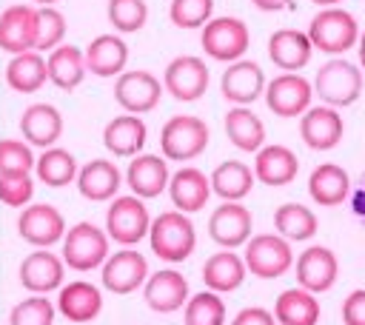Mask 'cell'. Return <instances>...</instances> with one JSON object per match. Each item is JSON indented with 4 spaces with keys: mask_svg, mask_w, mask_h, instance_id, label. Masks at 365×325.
I'll list each match as a JSON object with an SVG mask.
<instances>
[{
    "mask_svg": "<svg viewBox=\"0 0 365 325\" xmlns=\"http://www.w3.org/2000/svg\"><path fill=\"white\" fill-rule=\"evenodd\" d=\"M359 34L362 31H359L356 17L342 6L319 9L308 23V37H311L314 48L322 54H331V57H342L345 51L359 46Z\"/></svg>",
    "mask_w": 365,
    "mask_h": 325,
    "instance_id": "6da1fadb",
    "label": "cell"
},
{
    "mask_svg": "<svg viewBox=\"0 0 365 325\" xmlns=\"http://www.w3.org/2000/svg\"><path fill=\"white\" fill-rule=\"evenodd\" d=\"M365 86V74L362 66L345 60V57H331L328 63L319 66L317 77H314V94L334 108H345L354 105L362 94Z\"/></svg>",
    "mask_w": 365,
    "mask_h": 325,
    "instance_id": "7a4b0ae2",
    "label": "cell"
},
{
    "mask_svg": "<svg viewBox=\"0 0 365 325\" xmlns=\"http://www.w3.org/2000/svg\"><path fill=\"white\" fill-rule=\"evenodd\" d=\"M148 242H151V251L160 259H165V262H182V259L191 257V251L197 245L194 222L182 211H163L160 217L151 220Z\"/></svg>",
    "mask_w": 365,
    "mask_h": 325,
    "instance_id": "3957f363",
    "label": "cell"
},
{
    "mask_svg": "<svg viewBox=\"0 0 365 325\" xmlns=\"http://www.w3.org/2000/svg\"><path fill=\"white\" fill-rule=\"evenodd\" d=\"M208 145V125L200 117L191 114H174L165 120L163 131H160V148L165 160L174 162H188L194 157H200Z\"/></svg>",
    "mask_w": 365,
    "mask_h": 325,
    "instance_id": "277c9868",
    "label": "cell"
},
{
    "mask_svg": "<svg viewBox=\"0 0 365 325\" xmlns=\"http://www.w3.org/2000/svg\"><path fill=\"white\" fill-rule=\"evenodd\" d=\"M108 231L97 228L94 222H74L63 237V262L74 271H91L103 265L108 254Z\"/></svg>",
    "mask_w": 365,
    "mask_h": 325,
    "instance_id": "5b68a950",
    "label": "cell"
},
{
    "mask_svg": "<svg viewBox=\"0 0 365 325\" xmlns=\"http://www.w3.org/2000/svg\"><path fill=\"white\" fill-rule=\"evenodd\" d=\"M200 43L205 48V54L211 60H220V63H237L242 60V54L248 51L251 46V34H248V26L240 20V17H211L205 26H202V34H200Z\"/></svg>",
    "mask_w": 365,
    "mask_h": 325,
    "instance_id": "8992f818",
    "label": "cell"
},
{
    "mask_svg": "<svg viewBox=\"0 0 365 325\" xmlns=\"http://www.w3.org/2000/svg\"><path fill=\"white\" fill-rule=\"evenodd\" d=\"M242 259L254 277L277 279L294 265V251H291V242L279 234H257L245 242Z\"/></svg>",
    "mask_w": 365,
    "mask_h": 325,
    "instance_id": "52a82bcc",
    "label": "cell"
},
{
    "mask_svg": "<svg viewBox=\"0 0 365 325\" xmlns=\"http://www.w3.org/2000/svg\"><path fill=\"white\" fill-rule=\"evenodd\" d=\"M148 228H151V217H148L145 202L137 194L114 197V202L106 211V231L114 242L134 245L148 234Z\"/></svg>",
    "mask_w": 365,
    "mask_h": 325,
    "instance_id": "ba28073f",
    "label": "cell"
},
{
    "mask_svg": "<svg viewBox=\"0 0 365 325\" xmlns=\"http://www.w3.org/2000/svg\"><path fill=\"white\" fill-rule=\"evenodd\" d=\"M314 83L297 71H282L265 86V105L277 117H302L314 100Z\"/></svg>",
    "mask_w": 365,
    "mask_h": 325,
    "instance_id": "9c48e42d",
    "label": "cell"
},
{
    "mask_svg": "<svg viewBox=\"0 0 365 325\" xmlns=\"http://www.w3.org/2000/svg\"><path fill=\"white\" fill-rule=\"evenodd\" d=\"M40 37V9L34 6H9L0 11V48L9 54L37 51Z\"/></svg>",
    "mask_w": 365,
    "mask_h": 325,
    "instance_id": "30bf717a",
    "label": "cell"
},
{
    "mask_svg": "<svg viewBox=\"0 0 365 325\" xmlns=\"http://www.w3.org/2000/svg\"><path fill=\"white\" fill-rule=\"evenodd\" d=\"M294 271H297V285L311 291V294H325L336 285V277H339V259L331 248L325 245H308L297 262H294Z\"/></svg>",
    "mask_w": 365,
    "mask_h": 325,
    "instance_id": "8fae6325",
    "label": "cell"
},
{
    "mask_svg": "<svg viewBox=\"0 0 365 325\" xmlns=\"http://www.w3.org/2000/svg\"><path fill=\"white\" fill-rule=\"evenodd\" d=\"M163 86L174 100L194 103L208 88V66L194 54H180L165 66Z\"/></svg>",
    "mask_w": 365,
    "mask_h": 325,
    "instance_id": "7c38bea8",
    "label": "cell"
},
{
    "mask_svg": "<svg viewBox=\"0 0 365 325\" xmlns=\"http://www.w3.org/2000/svg\"><path fill=\"white\" fill-rule=\"evenodd\" d=\"M345 134V123L339 108L334 105H311L302 117H299V137L311 151H331L339 145Z\"/></svg>",
    "mask_w": 365,
    "mask_h": 325,
    "instance_id": "4fadbf2b",
    "label": "cell"
},
{
    "mask_svg": "<svg viewBox=\"0 0 365 325\" xmlns=\"http://www.w3.org/2000/svg\"><path fill=\"white\" fill-rule=\"evenodd\" d=\"M17 234L37 245V248H48L54 245L57 239L66 237V220L63 214L48 205V202H34V205H26L17 217Z\"/></svg>",
    "mask_w": 365,
    "mask_h": 325,
    "instance_id": "5bb4252c",
    "label": "cell"
},
{
    "mask_svg": "<svg viewBox=\"0 0 365 325\" xmlns=\"http://www.w3.org/2000/svg\"><path fill=\"white\" fill-rule=\"evenodd\" d=\"M163 88L165 86H160L151 71H123L114 83V100L125 108V114H145L160 103Z\"/></svg>",
    "mask_w": 365,
    "mask_h": 325,
    "instance_id": "9a60e30c",
    "label": "cell"
},
{
    "mask_svg": "<svg viewBox=\"0 0 365 325\" xmlns=\"http://www.w3.org/2000/svg\"><path fill=\"white\" fill-rule=\"evenodd\" d=\"M254 217L242 202H222L208 217V234L220 248H240L251 239Z\"/></svg>",
    "mask_w": 365,
    "mask_h": 325,
    "instance_id": "2e32d148",
    "label": "cell"
},
{
    "mask_svg": "<svg viewBox=\"0 0 365 325\" xmlns=\"http://www.w3.org/2000/svg\"><path fill=\"white\" fill-rule=\"evenodd\" d=\"M265 74L259 68V63L254 60H237V63H228V68L222 71V80H220V91L228 103L234 105H251L254 100L265 97Z\"/></svg>",
    "mask_w": 365,
    "mask_h": 325,
    "instance_id": "e0dca14e",
    "label": "cell"
},
{
    "mask_svg": "<svg viewBox=\"0 0 365 325\" xmlns=\"http://www.w3.org/2000/svg\"><path fill=\"white\" fill-rule=\"evenodd\" d=\"M148 277V262L140 251L123 248L117 254H111L103 262V285L114 294H131L137 291Z\"/></svg>",
    "mask_w": 365,
    "mask_h": 325,
    "instance_id": "ac0fdd59",
    "label": "cell"
},
{
    "mask_svg": "<svg viewBox=\"0 0 365 325\" xmlns=\"http://www.w3.org/2000/svg\"><path fill=\"white\" fill-rule=\"evenodd\" d=\"M143 296H145V305L157 314L180 311L188 302V279L174 268H163L145 279Z\"/></svg>",
    "mask_w": 365,
    "mask_h": 325,
    "instance_id": "d6986e66",
    "label": "cell"
},
{
    "mask_svg": "<svg viewBox=\"0 0 365 325\" xmlns=\"http://www.w3.org/2000/svg\"><path fill=\"white\" fill-rule=\"evenodd\" d=\"M314 43L308 37V31H299V29H277L271 37H268V57L277 68L282 71H299L311 63V54H314Z\"/></svg>",
    "mask_w": 365,
    "mask_h": 325,
    "instance_id": "ffe728a7",
    "label": "cell"
},
{
    "mask_svg": "<svg viewBox=\"0 0 365 325\" xmlns=\"http://www.w3.org/2000/svg\"><path fill=\"white\" fill-rule=\"evenodd\" d=\"M63 259L57 254H48L46 248H37L23 257L17 274L20 285L29 288L31 294H48L54 288H63Z\"/></svg>",
    "mask_w": 365,
    "mask_h": 325,
    "instance_id": "44dd1931",
    "label": "cell"
},
{
    "mask_svg": "<svg viewBox=\"0 0 365 325\" xmlns=\"http://www.w3.org/2000/svg\"><path fill=\"white\" fill-rule=\"evenodd\" d=\"M254 174L262 185H271V188H279V185H288L297 180L299 174V160L297 154L288 148V145H279V143H271V145H262L257 154H254Z\"/></svg>",
    "mask_w": 365,
    "mask_h": 325,
    "instance_id": "7402d4cb",
    "label": "cell"
},
{
    "mask_svg": "<svg viewBox=\"0 0 365 325\" xmlns=\"http://www.w3.org/2000/svg\"><path fill=\"white\" fill-rule=\"evenodd\" d=\"M168 194H171V202L177 211L182 214H194V211H202L208 197L214 194L211 188V177H205L200 168L194 165H185L180 168L177 174H171V182H168Z\"/></svg>",
    "mask_w": 365,
    "mask_h": 325,
    "instance_id": "603a6c76",
    "label": "cell"
},
{
    "mask_svg": "<svg viewBox=\"0 0 365 325\" xmlns=\"http://www.w3.org/2000/svg\"><path fill=\"white\" fill-rule=\"evenodd\" d=\"M125 182H128V188H131L140 200L160 197V194L168 188V182H171L165 157H157V154H137V157L128 162Z\"/></svg>",
    "mask_w": 365,
    "mask_h": 325,
    "instance_id": "cb8c5ba5",
    "label": "cell"
},
{
    "mask_svg": "<svg viewBox=\"0 0 365 325\" xmlns=\"http://www.w3.org/2000/svg\"><path fill=\"white\" fill-rule=\"evenodd\" d=\"M308 194L322 208H336L351 194V177L336 162H319L308 177Z\"/></svg>",
    "mask_w": 365,
    "mask_h": 325,
    "instance_id": "d4e9b609",
    "label": "cell"
},
{
    "mask_svg": "<svg viewBox=\"0 0 365 325\" xmlns=\"http://www.w3.org/2000/svg\"><path fill=\"white\" fill-rule=\"evenodd\" d=\"M248 274V265L240 254H234L231 248H222L217 254H211L202 265V282L208 291H217V294H228V291H237L242 285Z\"/></svg>",
    "mask_w": 365,
    "mask_h": 325,
    "instance_id": "484cf974",
    "label": "cell"
},
{
    "mask_svg": "<svg viewBox=\"0 0 365 325\" xmlns=\"http://www.w3.org/2000/svg\"><path fill=\"white\" fill-rule=\"evenodd\" d=\"M20 131H23V140H29L31 145H40V148H51L60 134H63V117L54 105L48 103H34L23 111L20 117Z\"/></svg>",
    "mask_w": 365,
    "mask_h": 325,
    "instance_id": "4316f807",
    "label": "cell"
},
{
    "mask_svg": "<svg viewBox=\"0 0 365 325\" xmlns=\"http://www.w3.org/2000/svg\"><path fill=\"white\" fill-rule=\"evenodd\" d=\"M145 137H148V128L137 114H120L108 120L103 128V145L114 157H134L145 145Z\"/></svg>",
    "mask_w": 365,
    "mask_h": 325,
    "instance_id": "83f0119b",
    "label": "cell"
},
{
    "mask_svg": "<svg viewBox=\"0 0 365 325\" xmlns=\"http://www.w3.org/2000/svg\"><path fill=\"white\" fill-rule=\"evenodd\" d=\"M100 308H103V296L86 279H74V282L63 285L57 294V311L68 322H91L100 314Z\"/></svg>",
    "mask_w": 365,
    "mask_h": 325,
    "instance_id": "f1b7e54d",
    "label": "cell"
},
{
    "mask_svg": "<svg viewBox=\"0 0 365 325\" xmlns=\"http://www.w3.org/2000/svg\"><path fill=\"white\" fill-rule=\"evenodd\" d=\"M128 60V46L117 34H100L86 46V66L97 77H120Z\"/></svg>",
    "mask_w": 365,
    "mask_h": 325,
    "instance_id": "f546056e",
    "label": "cell"
},
{
    "mask_svg": "<svg viewBox=\"0 0 365 325\" xmlns=\"http://www.w3.org/2000/svg\"><path fill=\"white\" fill-rule=\"evenodd\" d=\"M319 299L305 288H285L274 302V316L279 325H317L319 322Z\"/></svg>",
    "mask_w": 365,
    "mask_h": 325,
    "instance_id": "4dcf8cb0",
    "label": "cell"
},
{
    "mask_svg": "<svg viewBox=\"0 0 365 325\" xmlns=\"http://www.w3.org/2000/svg\"><path fill=\"white\" fill-rule=\"evenodd\" d=\"M254 180H257L254 168L240 160H225L211 171V188L217 197H222V202H240L242 197H248Z\"/></svg>",
    "mask_w": 365,
    "mask_h": 325,
    "instance_id": "1f68e13d",
    "label": "cell"
},
{
    "mask_svg": "<svg viewBox=\"0 0 365 325\" xmlns=\"http://www.w3.org/2000/svg\"><path fill=\"white\" fill-rule=\"evenodd\" d=\"M225 134L240 151L257 154L265 145V123L248 108V105H234L225 114Z\"/></svg>",
    "mask_w": 365,
    "mask_h": 325,
    "instance_id": "d6a6232c",
    "label": "cell"
},
{
    "mask_svg": "<svg viewBox=\"0 0 365 325\" xmlns=\"http://www.w3.org/2000/svg\"><path fill=\"white\" fill-rule=\"evenodd\" d=\"M77 188L86 200L91 202H103V200H111L120 188V171L114 162L108 160H91L80 168L77 174Z\"/></svg>",
    "mask_w": 365,
    "mask_h": 325,
    "instance_id": "836d02e7",
    "label": "cell"
},
{
    "mask_svg": "<svg viewBox=\"0 0 365 325\" xmlns=\"http://www.w3.org/2000/svg\"><path fill=\"white\" fill-rule=\"evenodd\" d=\"M48 80L63 88V91H71L83 83L88 66H86V51H80L77 46H57L54 51H48Z\"/></svg>",
    "mask_w": 365,
    "mask_h": 325,
    "instance_id": "e575fe53",
    "label": "cell"
},
{
    "mask_svg": "<svg viewBox=\"0 0 365 325\" xmlns=\"http://www.w3.org/2000/svg\"><path fill=\"white\" fill-rule=\"evenodd\" d=\"M46 80H48V63L43 60L40 51L14 54L6 66V83H9V88H14L20 94H31L37 88H43Z\"/></svg>",
    "mask_w": 365,
    "mask_h": 325,
    "instance_id": "d590c367",
    "label": "cell"
},
{
    "mask_svg": "<svg viewBox=\"0 0 365 325\" xmlns=\"http://www.w3.org/2000/svg\"><path fill=\"white\" fill-rule=\"evenodd\" d=\"M274 228L288 242H308L319 231L317 214L302 202H282L274 211Z\"/></svg>",
    "mask_w": 365,
    "mask_h": 325,
    "instance_id": "8d00e7d4",
    "label": "cell"
},
{
    "mask_svg": "<svg viewBox=\"0 0 365 325\" xmlns=\"http://www.w3.org/2000/svg\"><path fill=\"white\" fill-rule=\"evenodd\" d=\"M34 171H37L40 182H46L48 188H63V185H68L71 180H77V174H80L74 154L66 151V148H57V145L43 148V154L37 157Z\"/></svg>",
    "mask_w": 365,
    "mask_h": 325,
    "instance_id": "74e56055",
    "label": "cell"
},
{
    "mask_svg": "<svg viewBox=\"0 0 365 325\" xmlns=\"http://www.w3.org/2000/svg\"><path fill=\"white\" fill-rule=\"evenodd\" d=\"M185 325H225V302L217 291H200L185 302Z\"/></svg>",
    "mask_w": 365,
    "mask_h": 325,
    "instance_id": "f35d334b",
    "label": "cell"
},
{
    "mask_svg": "<svg viewBox=\"0 0 365 325\" xmlns=\"http://www.w3.org/2000/svg\"><path fill=\"white\" fill-rule=\"evenodd\" d=\"M51 322H54V305L43 294H31L20 299L9 314V325H51Z\"/></svg>",
    "mask_w": 365,
    "mask_h": 325,
    "instance_id": "ab89813d",
    "label": "cell"
},
{
    "mask_svg": "<svg viewBox=\"0 0 365 325\" xmlns=\"http://www.w3.org/2000/svg\"><path fill=\"white\" fill-rule=\"evenodd\" d=\"M148 20L145 0H108V23L117 31H140Z\"/></svg>",
    "mask_w": 365,
    "mask_h": 325,
    "instance_id": "60d3db41",
    "label": "cell"
},
{
    "mask_svg": "<svg viewBox=\"0 0 365 325\" xmlns=\"http://www.w3.org/2000/svg\"><path fill=\"white\" fill-rule=\"evenodd\" d=\"M214 14V0H171L168 17L177 29H202Z\"/></svg>",
    "mask_w": 365,
    "mask_h": 325,
    "instance_id": "b9f144b4",
    "label": "cell"
},
{
    "mask_svg": "<svg viewBox=\"0 0 365 325\" xmlns=\"http://www.w3.org/2000/svg\"><path fill=\"white\" fill-rule=\"evenodd\" d=\"M37 165L31 148L20 140H0V174H29Z\"/></svg>",
    "mask_w": 365,
    "mask_h": 325,
    "instance_id": "7bdbcfd3",
    "label": "cell"
},
{
    "mask_svg": "<svg viewBox=\"0 0 365 325\" xmlns=\"http://www.w3.org/2000/svg\"><path fill=\"white\" fill-rule=\"evenodd\" d=\"M66 34V17L54 6H40V37H37V51H54Z\"/></svg>",
    "mask_w": 365,
    "mask_h": 325,
    "instance_id": "ee69618b",
    "label": "cell"
},
{
    "mask_svg": "<svg viewBox=\"0 0 365 325\" xmlns=\"http://www.w3.org/2000/svg\"><path fill=\"white\" fill-rule=\"evenodd\" d=\"M34 194V182L29 174H0V202L11 208H23Z\"/></svg>",
    "mask_w": 365,
    "mask_h": 325,
    "instance_id": "f6af8a7d",
    "label": "cell"
},
{
    "mask_svg": "<svg viewBox=\"0 0 365 325\" xmlns=\"http://www.w3.org/2000/svg\"><path fill=\"white\" fill-rule=\"evenodd\" d=\"M342 322L345 325H365V288H354L342 299Z\"/></svg>",
    "mask_w": 365,
    "mask_h": 325,
    "instance_id": "bcb514c9",
    "label": "cell"
},
{
    "mask_svg": "<svg viewBox=\"0 0 365 325\" xmlns=\"http://www.w3.org/2000/svg\"><path fill=\"white\" fill-rule=\"evenodd\" d=\"M231 325H279L277 316L268 311V308H259V305H251V308H242Z\"/></svg>",
    "mask_w": 365,
    "mask_h": 325,
    "instance_id": "7dc6e473",
    "label": "cell"
},
{
    "mask_svg": "<svg viewBox=\"0 0 365 325\" xmlns=\"http://www.w3.org/2000/svg\"><path fill=\"white\" fill-rule=\"evenodd\" d=\"M259 11H282L291 6V0H251Z\"/></svg>",
    "mask_w": 365,
    "mask_h": 325,
    "instance_id": "c3c4849f",
    "label": "cell"
},
{
    "mask_svg": "<svg viewBox=\"0 0 365 325\" xmlns=\"http://www.w3.org/2000/svg\"><path fill=\"white\" fill-rule=\"evenodd\" d=\"M356 57H359V66H362V71H365V31L359 34V46H356Z\"/></svg>",
    "mask_w": 365,
    "mask_h": 325,
    "instance_id": "681fc988",
    "label": "cell"
},
{
    "mask_svg": "<svg viewBox=\"0 0 365 325\" xmlns=\"http://www.w3.org/2000/svg\"><path fill=\"white\" fill-rule=\"evenodd\" d=\"M311 3H317L319 9H331V6H339L342 0H311Z\"/></svg>",
    "mask_w": 365,
    "mask_h": 325,
    "instance_id": "f907efd6",
    "label": "cell"
},
{
    "mask_svg": "<svg viewBox=\"0 0 365 325\" xmlns=\"http://www.w3.org/2000/svg\"><path fill=\"white\" fill-rule=\"evenodd\" d=\"M34 3H40V6H51V3H57V0H34Z\"/></svg>",
    "mask_w": 365,
    "mask_h": 325,
    "instance_id": "816d5d0a",
    "label": "cell"
}]
</instances>
